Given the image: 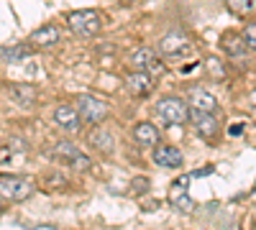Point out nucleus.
<instances>
[{
  "instance_id": "obj_12",
  "label": "nucleus",
  "mask_w": 256,
  "mask_h": 230,
  "mask_svg": "<svg viewBox=\"0 0 256 230\" xmlns=\"http://www.w3.org/2000/svg\"><path fill=\"white\" fill-rule=\"evenodd\" d=\"M28 44H31L34 49H41V46H54V44H59V26L49 23V26H41V28H36V31L28 36Z\"/></svg>"
},
{
  "instance_id": "obj_19",
  "label": "nucleus",
  "mask_w": 256,
  "mask_h": 230,
  "mask_svg": "<svg viewBox=\"0 0 256 230\" xmlns=\"http://www.w3.org/2000/svg\"><path fill=\"white\" fill-rule=\"evenodd\" d=\"M134 138L141 146H156L159 143V131L154 128L152 123H138L136 128H134Z\"/></svg>"
},
{
  "instance_id": "obj_21",
  "label": "nucleus",
  "mask_w": 256,
  "mask_h": 230,
  "mask_svg": "<svg viewBox=\"0 0 256 230\" xmlns=\"http://www.w3.org/2000/svg\"><path fill=\"white\" fill-rule=\"evenodd\" d=\"M244 38H246V44H248L251 49H256V20L246 26V33H244Z\"/></svg>"
},
{
  "instance_id": "obj_6",
  "label": "nucleus",
  "mask_w": 256,
  "mask_h": 230,
  "mask_svg": "<svg viewBox=\"0 0 256 230\" xmlns=\"http://www.w3.org/2000/svg\"><path fill=\"white\" fill-rule=\"evenodd\" d=\"M126 90L131 92L134 97H148L154 90L152 85V74H148L146 69H136L131 74H126Z\"/></svg>"
},
{
  "instance_id": "obj_22",
  "label": "nucleus",
  "mask_w": 256,
  "mask_h": 230,
  "mask_svg": "<svg viewBox=\"0 0 256 230\" xmlns=\"http://www.w3.org/2000/svg\"><path fill=\"white\" fill-rule=\"evenodd\" d=\"M134 187H136V192H141V190L146 192V190H148V179H136Z\"/></svg>"
},
{
  "instance_id": "obj_10",
  "label": "nucleus",
  "mask_w": 256,
  "mask_h": 230,
  "mask_svg": "<svg viewBox=\"0 0 256 230\" xmlns=\"http://www.w3.org/2000/svg\"><path fill=\"white\" fill-rule=\"evenodd\" d=\"M54 123L59 125L62 131L77 133L82 118H80V110H77V108H72V105H59V108L54 110Z\"/></svg>"
},
{
  "instance_id": "obj_23",
  "label": "nucleus",
  "mask_w": 256,
  "mask_h": 230,
  "mask_svg": "<svg viewBox=\"0 0 256 230\" xmlns=\"http://www.w3.org/2000/svg\"><path fill=\"white\" fill-rule=\"evenodd\" d=\"M10 159V149L8 146H0V161H8Z\"/></svg>"
},
{
  "instance_id": "obj_17",
  "label": "nucleus",
  "mask_w": 256,
  "mask_h": 230,
  "mask_svg": "<svg viewBox=\"0 0 256 230\" xmlns=\"http://www.w3.org/2000/svg\"><path fill=\"white\" fill-rule=\"evenodd\" d=\"M34 54L31 44H16V46H3L0 49V59L8 61V64H18L20 59H28Z\"/></svg>"
},
{
  "instance_id": "obj_2",
  "label": "nucleus",
  "mask_w": 256,
  "mask_h": 230,
  "mask_svg": "<svg viewBox=\"0 0 256 230\" xmlns=\"http://www.w3.org/2000/svg\"><path fill=\"white\" fill-rule=\"evenodd\" d=\"M156 115L164 120V125H182L190 115V105L180 97H162L156 102Z\"/></svg>"
},
{
  "instance_id": "obj_9",
  "label": "nucleus",
  "mask_w": 256,
  "mask_h": 230,
  "mask_svg": "<svg viewBox=\"0 0 256 230\" xmlns=\"http://www.w3.org/2000/svg\"><path fill=\"white\" fill-rule=\"evenodd\" d=\"M190 49V38L182 33V31H172V33H166L159 38V51L164 56H180Z\"/></svg>"
},
{
  "instance_id": "obj_8",
  "label": "nucleus",
  "mask_w": 256,
  "mask_h": 230,
  "mask_svg": "<svg viewBox=\"0 0 256 230\" xmlns=\"http://www.w3.org/2000/svg\"><path fill=\"white\" fill-rule=\"evenodd\" d=\"M152 156H154V164L162 166V169H180L182 161H184V156L177 146H159L156 143Z\"/></svg>"
},
{
  "instance_id": "obj_15",
  "label": "nucleus",
  "mask_w": 256,
  "mask_h": 230,
  "mask_svg": "<svg viewBox=\"0 0 256 230\" xmlns=\"http://www.w3.org/2000/svg\"><path fill=\"white\" fill-rule=\"evenodd\" d=\"M192 123H195V128L205 136H212L218 131V123L216 118H212V113H205V110H195V108H190V115H187Z\"/></svg>"
},
{
  "instance_id": "obj_7",
  "label": "nucleus",
  "mask_w": 256,
  "mask_h": 230,
  "mask_svg": "<svg viewBox=\"0 0 256 230\" xmlns=\"http://www.w3.org/2000/svg\"><path fill=\"white\" fill-rule=\"evenodd\" d=\"M187 184H190V179H177L174 184H172V190H169V195H166V200H169V205L172 207H177L180 213H192L195 210V202L190 200V195H187Z\"/></svg>"
},
{
  "instance_id": "obj_4",
  "label": "nucleus",
  "mask_w": 256,
  "mask_h": 230,
  "mask_svg": "<svg viewBox=\"0 0 256 230\" xmlns=\"http://www.w3.org/2000/svg\"><path fill=\"white\" fill-rule=\"evenodd\" d=\"M77 110H80V118L82 120H88V123H102L105 118H108V102L95 97V95H80Z\"/></svg>"
},
{
  "instance_id": "obj_5",
  "label": "nucleus",
  "mask_w": 256,
  "mask_h": 230,
  "mask_svg": "<svg viewBox=\"0 0 256 230\" xmlns=\"http://www.w3.org/2000/svg\"><path fill=\"white\" fill-rule=\"evenodd\" d=\"M54 156H56L59 161H64V164H70L72 169H80V172L90 169V156L82 154L72 141H59V143L54 146Z\"/></svg>"
},
{
  "instance_id": "obj_13",
  "label": "nucleus",
  "mask_w": 256,
  "mask_h": 230,
  "mask_svg": "<svg viewBox=\"0 0 256 230\" xmlns=\"http://www.w3.org/2000/svg\"><path fill=\"white\" fill-rule=\"evenodd\" d=\"M187 105H190V108H195V110L216 113V108H218V100L212 97L210 92H205L202 87H192V90H190V97H187Z\"/></svg>"
},
{
  "instance_id": "obj_20",
  "label": "nucleus",
  "mask_w": 256,
  "mask_h": 230,
  "mask_svg": "<svg viewBox=\"0 0 256 230\" xmlns=\"http://www.w3.org/2000/svg\"><path fill=\"white\" fill-rule=\"evenodd\" d=\"M226 5H228V10L230 13H248L251 8H254V0H226Z\"/></svg>"
},
{
  "instance_id": "obj_16",
  "label": "nucleus",
  "mask_w": 256,
  "mask_h": 230,
  "mask_svg": "<svg viewBox=\"0 0 256 230\" xmlns=\"http://www.w3.org/2000/svg\"><path fill=\"white\" fill-rule=\"evenodd\" d=\"M220 49H223L228 56H244L246 49H248V44H246V38H244V36L228 31V33L220 36Z\"/></svg>"
},
{
  "instance_id": "obj_18",
  "label": "nucleus",
  "mask_w": 256,
  "mask_h": 230,
  "mask_svg": "<svg viewBox=\"0 0 256 230\" xmlns=\"http://www.w3.org/2000/svg\"><path fill=\"white\" fill-rule=\"evenodd\" d=\"M8 95H10L13 102H18V105H24V108H31L34 100H36V90L31 85H10Z\"/></svg>"
},
{
  "instance_id": "obj_1",
  "label": "nucleus",
  "mask_w": 256,
  "mask_h": 230,
  "mask_svg": "<svg viewBox=\"0 0 256 230\" xmlns=\"http://www.w3.org/2000/svg\"><path fill=\"white\" fill-rule=\"evenodd\" d=\"M67 26H70V31H72L74 36H80V38H90V36H95V33L100 31L102 18H100L98 10L84 8V10H74V13H70Z\"/></svg>"
},
{
  "instance_id": "obj_11",
  "label": "nucleus",
  "mask_w": 256,
  "mask_h": 230,
  "mask_svg": "<svg viewBox=\"0 0 256 230\" xmlns=\"http://www.w3.org/2000/svg\"><path fill=\"white\" fill-rule=\"evenodd\" d=\"M131 64L136 69H146V72H162V61L156 59L154 49H148V46H141L131 54Z\"/></svg>"
},
{
  "instance_id": "obj_14",
  "label": "nucleus",
  "mask_w": 256,
  "mask_h": 230,
  "mask_svg": "<svg viewBox=\"0 0 256 230\" xmlns=\"http://www.w3.org/2000/svg\"><path fill=\"white\" fill-rule=\"evenodd\" d=\"M88 143L92 146L95 151H100V154H113V146H116V141H113V136H110V131H105L102 125H98V128L88 136Z\"/></svg>"
},
{
  "instance_id": "obj_3",
  "label": "nucleus",
  "mask_w": 256,
  "mask_h": 230,
  "mask_svg": "<svg viewBox=\"0 0 256 230\" xmlns=\"http://www.w3.org/2000/svg\"><path fill=\"white\" fill-rule=\"evenodd\" d=\"M34 192V184L26 177H18V174H0V197H6L10 202H20L31 197Z\"/></svg>"
}]
</instances>
